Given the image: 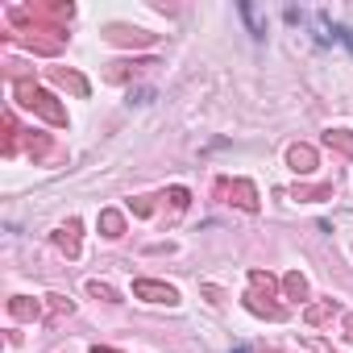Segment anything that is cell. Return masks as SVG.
<instances>
[{
    "mask_svg": "<svg viewBox=\"0 0 353 353\" xmlns=\"http://www.w3.org/2000/svg\"><path fill=\"white\" fill-rule=\"evenodd\" d=\"M88 295H96V299H104V303H121V295H117L108 283H100V279H92V283H88Z\"/></svg>",
    "mask_w": 353,
    "mask_h": 353,
    "instance_id": "17",
    "label": "cell"
},
{
    "mask_svg": "<svg viewBox=\"0 0 353 353\" xmlns=\"http://www.w3.org/2000/svg\"><path fill=\"white\" fill-rule=\"evenodd\" d=\"M50 79H54L59 88H67L71 96H79V100L92 92V88H88V79H83L79 71H71V67H50Z\"/></svg>",
    "mask_w": 353,
    "mask_h": 353,
    "instance_id": "5",
    "label": "cell"
},
{
    "mask_svg": "<svg viewBox=\"0 0 353 353\" xmlns=\"http://www.w3.org/2000/svg\"><path fill=\"white\" fill-rule=\"evenodd\" d=\"M104 42H112V46H154V34L117 21V26H104Z\"/></svg>",
    "mask_w": 353,
    "mask_h": 353,
    "instance_id": "4",
    "label": "cell"
},
{
    "mask_svg": "<svg viewBox=\"0 0 353 353\" xmlns=\"http://www.w3.org/2000/svg\"><path fill=\"white\" fill-rule=\"evenodd\" d=\"M129 208H133L137 216H150V212H154V200H150V196H133V200H129Z\"/></svg>",
    "mask_w": 353,
    "mask_h": 353,
    "instance_id": "20",
    "label": "cell"
},
{
    "mask_svg": "<svg viewBox=\"0 0 353 353\" xmlns=\"http://www.w3.org/2000/svg\"><path fill=\"white\" fill-rule=\"evenodd\" d=\"M54 245H59L67 258H79V221H75V216L54 229Z\"/></svg>",
    "mask_w": 353,
    "mask_h": 353,
    "instance_id": "6",
    "label": "cell"
},
{
    "mask_svg": "<svg viewBox=\"0 0 353 353\" xmlns=\"http://www.w3.org/2000/svg\"><path fill=\"white\" fill-rule=\"evenodd\" d=\"M283 291H287L291 299H307V279H303L299 270H291V274H283Z\"/></svg>",
    "mask_w": 353,
    "mask_h": 353,
    "instance_id": "15",
    "label": "cell"
},
{
    "mask_svg": "<svg viewBox=\"0 0 353 353\" xmlns=\"http://www.w3.org/2000/svg\"><path fill=\"white\" fill-rule=\"evenodd\" d=\"M100 233H104V237H112V241H117V237H125V216H121L117 208H104V212H100Z\"/></svg>",
    "mask_w": 353,
    "mask_h": 353,
    "instance_id": "12",
    "label": "cell"
},
{
    "mask_svg": "<svg viewBox=\"0 0 353 353\" xmlns=\"http://www.w3.org/2000/svg\"><path fill=\"white\" fill-rule=\"evenodd\" d=\"M324 145L336 150V154H345V158H353V129H328L324 133Z\"/></svg>",
    "mask_w": 353,
    "mask_h": 353,
    "instance_id": "11",
    "label": "cell"
},
{
    "mask_svg": "<svg viewBox=\"0 0 353 353\" xmlns=\"http://www.w3.org/2000/svg\"><path fill=\"white\" fill-rule=\"evenodd\" d=\"M332 316H336V303H332V299L307 303V312H303V320H307V324H324V320H332Z\"/></svg>",
    "mask_w": 353,
    "mask_h": 353,
    "instance_id": "13",
    "label": "cell"
},
{
    "mask_svg": "<svg viewBox=\"0 0 353 353\" xmlns=\"http://www.w3.org/2000/svg\"><path fill=\"white\" fill-rule=\"evenodd\" d=\"M250 291H258V295L274 299V295H279V279H274L270 270H250Z\"/></svg>",
    "mask_w": 353,
    "mask_h": 353,
    "instance_id": "10",
    "label": "cell"
},
{
    "mask_svg": "<svg viewBox=\"0 0 353 353\" xmlns=\"http://www.w3.org/2000/svg\"><path fill=\"white\" fill-rule=\"evenodd\" d=\"M50 154V137H30V158H46Z\"/></svg>",
    "mask_w": 353,
    "mask_h": 353,
    "instance_id": "19",
    "label": "cell"
},
{
    "mask_svg": "<svg viewBox=\"0 0 353 353\" xmlns=\"http://www.w3.org/2000/svg\"><path fill=\"white\" fill-rule=\"evenodd\" d=\"M92 353H121V349H108V345H96Z\"/></svg>",
    "mask_w": 353,
    "mask_h": 353,
    "instance_id": "23",
    "label": "cell"
},
{
    "mask_svg": "<svg viewBox=\"0 0 353 353\" xmlns=\"http://www.w3.org/2000/svg\"><path fill=\"white\" fill-rule=\"evenodd\" d=\"M137 67H154V63H108V71H104V79L108 83H125Z\"/></svg>",
    "mask_w": 353,
    "mask_h": 353,
    "instance_id": "14",
    "label": "cell"
},
{
    "mask_svg": "<svg viewBox=\"0 0 353 353\" xmlns=\"http://www.w3.org/2000/svg\"><path fill=\"white\" fill-rule=\"evenodd\" d=\"M216 192H221V196H229V204H237L241 212H258V208H262V200H258V188H254L250 179H233V183H216Z\"/></svg>",
    "mask_w": 353,
    "mask_h": 353,
    "instance_id": "2",
    "label": "cell"
},
{
    "mask_svg": "<svg viewBox=\"0 0 353 353\" xmlns=\"http://www.w3.org/2000/svg\"><path fill=\"white\" fill-rule=\"evenodd\" d=\"M345 332H353V312H349V316H345Z\"/></svg>",
    "mask_w": 353,
    "mask_h": 353,
    "instance_id": "24",
    "label": "cell"
},
{
    "mask_svg": "<svg viewBox=\"0 0 353 353\" xmlns=\"http://www.w3.org/2000/svg\"><path fill=\"white\" fill-rule=\"evenodd\" d=\"M287 162H291V170H295V174H312V170H316V150L299 141V145H291V150H287Z\"/></svg>",
    "mask_w": 353,
    "mask_h": 353,
    "instance_id": "8",
    "label": "cell"
},
{
    "mask_svg": "<svg viewBox=\"0 0 353 353\" xmlns=\"http://www.w3.org/2000/svg\"><path fill=\"white\" fill-rule=\"evenodd\" d=\"M312 349H316V353H332V349H328L324 341H312Z\"/></svg>",
    "mask_w": 353,
    "mask_h": 353,
    "instance_id": "22",
    "label": "cell"
},
{
    "mask_svg": "<svg viewBox=\"0 0 353 353\" xmlns=\"http://www.w3.org/2000/svg\"><path fill=\"white\" fill-rule=\"evenodd\" d=\"M46 299H50V316H71V307H75L67 295H46Z\"/></svg>",
    "mask_w": 353,
    "mask_h": 353,
    "instance_id": "18",
    "label": "cell"
},
{
    "mask_svg": "<svg viewBox=\"0 0 353 353\" xmlns=\"http://www.w3.org/2000/svg\"><path fill=\"white\" fill-rule=\"evenodd\" d=\"M332 196V183H316V188H295L291 200H328Z\"/></svg>",
    "mask_w": 353,
    "mask_h": 353,
    "instance_id": "16",
    "label": "cell"
},
{
    "mask_svg": "<svg viewBox=\"0 0 353 353\" xmlns=\"http://www.w3.org/2000/svg\"><path fill=\"white\" fill-rule=\"evenodd\" d=\"M133 295L145 299V303H166V307L179 303V291H174L170 283H154V279H137L133 283Z\"/></svg>",
    "mask_w": 353,
    "mask_h": 353,
    "instance_id": "3",
    "label": "cell"
},
{
    "mask_svg": "<svg viewBox=\"0 0 353 353\" xmlns=\"http://www.w3.org/2000/svg\"><path fill=\"white\" fill-rule=\"evenodd\" d=\"M188 200H192V196H188L183 188H170V204H174V208H188Z\"/></svg>",
    "mask_w": 353,
    "mask_h": 353,
    "instance_id": "21",
    "label": "cell"
},
{
    "mask_svg": "<svg viewBox=\"0 0 353 353\" xmlns=\"http://www.w3.org/2000/svg\"><path fill=\"white\" fill-rule=\"evenodd\" d=\"M245 307H250L254 316H266V320H287V307H279L274 299H266V295H258V291H245Z\"/></svg>",
    "mask_w": 353,
    "mask_h": 353,
    "instance_id": "7",
    "label": "cell"
},
{
    "mask_svg": "<svg viewBox=\"0 0 353 353\" xmlns=\"http://www.w3.org/2000/svg\"><path fill=\"white\" fill-rule=\"evenodd\" d=\"M13 96H17V100H21L26 108H34V112H38L42 121H50L54 129H63V125H67V108H63V104H59V100H54L50 92H42V88H34L30 79H21V83H13Z\"/></svg>",
    "mask_w": 353,
    "mask_h": 353,
    "instance_id": "1",
    "label": "cell"
},
{
    "mask_svg": "<svg viewBox=\"0 0 353 353\" xmlns=\"http://www.w3.org/2000/svg\"><path fill=\"white\" fill-rule=\"evenodd\" d=\"M9 316L13 320H42V303L30 299V295H13L9 299Z\"/></svg>",
    "mask_w": 353,
    "mask_h": 353,
    "instance_id": "9",
    "label": "cell"
}]
</instances>
